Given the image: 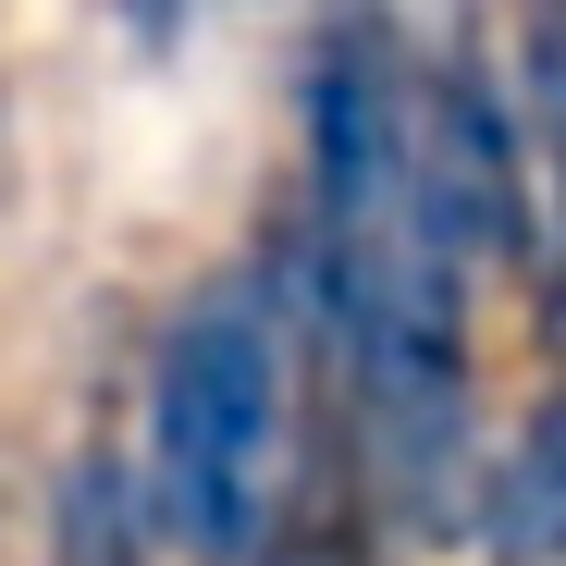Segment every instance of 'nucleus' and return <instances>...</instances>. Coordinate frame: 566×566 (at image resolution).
<instances>
[{
	"mask_svg": "<svg viewBox=\"0 0 566 566\" xmlns=\"http://www.w3.org/2000/svg\"><path fill=\"white\" fill-rule=\"evenodd\" d=\"M517 74H530L542 136L566 148V0H530V25H517Z\"/></svg>",
	"mask_w": 566,
	"mask_h": 566,
	"instance_id": "nucleus-6",
	"label": "nucleus"
},
{
	"mask_svg": "<svg viewBox=\"0 0 566 566\" xmlns=\"http://www.w3.org/2000/svg\"><path fill=\"white\" fill-rule=\"evenodd\" d=\"M542 308L566 321V234H554V259H542Z\"/></svg>",
	"mask_w": 566,
	"mask_h": 566,
	"instance_id": "nucleus-9",
	"label": "nucleus"
},
{
	"mask_svg": "<svg viewBox=\"0 0 566 566\" xmlns=\"http://www.w3.org/2000/svg\"><path fill=\"white\" fill-rule=\"evenodd\" d=\"M505 566H566V395H542L493 468V505H481Z\"/></svg>",
	"mask_w": 566,
	"mask_h": 566,
	"instance_id": "nucleus-4",
	"label": "nucleus"
},
{
	"mask_svg": "<svg viewBox=\"0 0 566 566\" xmlns=\"http://www.w3.org/2000/svg\"><path fill=\"white\" fill-rule=\"evenodd\" d=\"M50 566H148V493L124 455H74L50 493Z\"/></svg>",
	"mask_w": 566,
	"mask_h": 566,
	"instance_id": "nucleus-5",
	"label": "nucleus"
},
{
	"mask_svg": "<svg viewBox=\"0 0 566 566\" xmlns=\"http://www.w3.org/2000/svg\"><path fill=\"white\" fill-rule=\"evenodd\" d=\"M259 566H357V530H345L333 505H308V517L259 530Z\"/></svg>",
	"mask_w": 566,
	"mask_h": 566,
	"instance_id": "nucleus-7",
	"label": "nucleus"
},
{
	"mask_svg": "<svg viewBox=\"0 0 566 566\" xmlns=\"http://www.w3.org/2000/svg\"><path fill=\"white\" fill-rule=\"evenodd\" d=\"M185 13H198V0H124V25H136V38H185Z\"/></svg>",
	"mask_w": 566,
	"mask_h": 566,
	"instance_id": "nucleus-8",
	"label": "nucleus"
},
{
	"mask_svg": "<svg viewBox=\"0 0 566 566\" xmlns=\"http://www.w3.org/2000/svg\"><path fill=\"white\" fill-rule=\"evenodd\" d=\"M271 308L247 283L198 296L160 345L148 382V468H160V517L198 554H259V481H271Z\"/></svg>",
	"mask_w": 566,
	"mask_h": 566,
	"instance_id": "nucleus-1",
	"label": "nucleus"
},
{
	"mask_svg": "<svg viewBox=\"0 0 566 566\" xmlns=\"http://www.w3.org/2000/svg\"><path fill=\"white\" fill-rule=\"evenodd\" d=\"M407 222L443 247V259H505L530 234V198H517V136H505V99L493 74L443 50L419 74V136H407Z\"/></svg>",
	"mask_w": 566,
	"mask_h": 566,
	"instance_id": "nucleus-2",
	"label": "nucleus"
},
{
	"mask_svg": "<svg viewBox=\"0 0 566 566\" xmlns=\"http://www.w3.org/2000/svg\"><path fill=\"white\" fill-rule=\"evenodd\" d=\"M407 136H419V74H407L395 25L382 13H345L321 38V86H308V148H321L333 234L407 222Z\"/></svg>",
	"mask_w": 566,
	"mask_h": 566,
	"instance_id": "nucleus-3",
	"label": "nucleus"
}]
</instances>
